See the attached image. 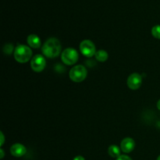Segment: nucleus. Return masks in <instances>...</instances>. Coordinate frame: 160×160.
I'll return each instance as SVG.
<instances>
[{
  "label": "nucleus",
  "mask_w": 160,
  "mask_h": 160,
  "mask_svg": "<svg viewBox=\"0 0 160 160\" xmlns=\"http://www.w3.org/2000/svg\"><path fill=\"white\" fill-rule=\"evenodd\" d=\"M42 51L46 57L50 59L57 57L61 52L60 42L56 38H51L45 42Z\"/></svg>",
  "instance_id": "f257e3e1"
},
{
  "label": "nucleus",
  "mask_w": 160,
  "mask_h": 160,
  "mask_svg": "<svg viewBox=\"0 0 160 160\" xmlns=\"http://www.w3.org/2000/svg\"><path fill=\"white\" fill-rule=\"evenodd\" d=\"M32 51L30 47L25 45H19L14 50V58L20 63H25L31 59Z\"/></svg>",
  "instance_id": "f03ea898"
},
{
  "label": "nucleus",
  "mask_w": 160,
  "mask_h": 160,
  "mask_svg": "<svg viewBox=\"0 0 160 160\" xmlns=\"http://www.w3.org/2000/svg\"><path fill=\"white\" fill-rule=\"evenodd\" d=\"M88 74L87 69L82 65H78L73 67L70 71V78L73 82L79 83L84 81Z\"/></svg>",
  "instance_id": "7ed1b4c3"
},
{
  "label": "nucleus",
  "mask_w": 160,
  "mask_h": 160,
  "mask_svg": "<svg viewBox=\"0 0 160 160\" xmlns=\"http://www.w3.org/2000/svg\"><path fill=\"white\" fill-rule=\"evenodd\" d=\"M61 59L67 65H73L78 60V53L73 48H67L62 51Z\"/></svg>",
  "instance_id": "20e7f679"
},
{
  "label": "nucleus",
  "mask_w": 160,
  "mask_h": 160,
  "mask_svg": "<svg viewBox=\"0 0 160 160\" xmlns=\"http://www.w3.org/2000/svg\"><path fill=\"white\" fill-rule=\"evenodd\" d=\"M80 50L86 57H92L96 53L95 44L90 40L82 41L80 44Z\"/></svg>",
  "instance_id": "39448f33"
},
{
  "label": "nucleus",
  "mask_w": 160,
  "mask_h": 160,
  "mask_svg": "<svg viewBox=\"0 0 160 160\" xmlns=\"http://www.w3.org/2000/svg\"><path fill=\"white\" fill-rule=\"evenodd\" d=\"M46 61L42 55H36L31 59V67L34 71L42 72L45 69Z\"/></svg>",
  "instance_id": "423d86ee"
},
{
  "label": "nucleus",
  "mask_w": 160,
  "mask_h": 160,
  "mask_svg": "<svg viewBox=\"0 0 160 160\" xmlns=\"http://www.w3.org/2000/svg\"><path fill=\"white\" fill-rule=\"evenodd\" d=\"M142 84V78L139 73H134L128 79V86L132 90H137Z\"/></svg>",
  "instance_id": "0eeeda50"
},
{
  "label": "nucleus",
  "mask_w": 160,
  "mask_h": 160,
  "mask_svg": "<svg viewBox=\"0 0 160 160\" xmlns=\"http://www.w3.org/2000/svg\"><path fill=\"white\" fill-rule=\"evenodd\" d=\"M135 148V142L131 138H125L120 143V148L125 153H130Z\"/></svg>",
  "instance_id": "6e6552de"
},
{
  "label": "nucleus",
  "mask_w": 160,
  "mask_h": 160,
  "mask_svg": "<svg viewBox=\"0 0 160 160\" xmlns=\"http://www.w3.org/2000/svg\"><path fill=\"white\" fill-rule=\"evenodd\" d=\"M27 150L24 145L20 143H16L12 145L10 148V153L15 157H21L25 155Z\"/></svg>",
  "instance_id": "1a4fd4ad"
},
{
  "label": "nucleus",
  "mask_w": 160,
  "mask_h": 160,
  "mask_svg": "<svg viewBox=\"0 0 160 160\" xmlns=\"http://www.w3.org/2000/svg\"><path fill=\"white\" fill-rule=\"evenodd\" d=\"M27 41H28L29 46L33 48H38L41 46V44H42L40 38L36 35V34H30L28 37Z\"/></svg>",
  "instance_id": "9d476101"
},
{
  "label": "nucleus",
  "mask_w": 160,
  "mask_h": 160,
  "mask_svg": "<svg viewBox=\"0 0 160 160\" xmlns=\"http://www.w3.org/2000/svg\"><path fill=\"white\" fill-rule=\"evenodd\" d=\"M108 153H109V156L112 158H118L120 156V150L118 146L115 145H110L109 147V149H108Z\"/></svg>",
  "instance_id": "9b49d317"
},
{
  "label": "nucleus",
  "mask_w": 160,
  "mask_h": 160,
  "mask_svg": "<svg viewBox=\"0 0 160 160\" xmlns=\"http://www.w3.org/2000/svg\"><path fill=\"white\" fill-rule=\"evenodd\" d=\"M95 58L99 62H105L108 59V53L104 50H98L95 55Z\"/></svg>",
  "instance_id": "f8f14e48"
},
{
  "label": "nucleus",
  "mask_w": 160,
  "mask_h": 160,
  "mask_svg": "<svg viewBox=\"0 0 160 160\" xmlns=\"http://www.w3.org/2000/svg\"><path fill=\"white\" fill-rule=\"evenodd\" d=\"M152 34L154 38L160 39V25H156L152 29Z\"/></svg>",
  "instance_id": "ddd939ff"
},
{
  "label": "nucleus",
  "mask_w": 160,
  "mask_h": 160,
  "mask_svg": "<svg viewBox=\"0 0 160 160\" xmlns=\"http://www.w3.org/2000/svg\"><path fill=\"white\" fill-rule=\"evenodd\" d=\"M12 49H13V46L11 44H6L5 45L4 48H3V51H4L5 53L9 55L12 52Z\"/></svg>",
  "instance_id": "4468645a"
},
{
  "label": "nucleus",
  "mask_w": 160,
  "mask_h": 160,
  "mask_svg": "<svg viewBox=\"0 0 160 160\" xmlns=\"http://www.w3.org/2000/svg\"><path fill=\"white\" fill-rule=\"evenodd\" d=\"M117 160H132L129 156H125V155H122V156H120L118 158H117Z\"/></svg>",
  "instance_id": "2eb2a0df"
},
{
  "label": "nucleus",
  "mask_w": 160,
  "mask_h": 160,
  "mask_svg": "<svg viewBox=\"0 0 160 160\" xmlns=\"http://www.w3.org/2000/svg\"><path fill=\"white\" fill-rule=\"evenodd\" d=\"M73 160H85V159H84V158L83 157V156H76L74 159H73Z\"/></svg>",
  "instance_id": "dca6fc26"
},
{
  "label": "nucleus",
  "mask_w": 160,
  "mask_h": 160,
  "mask_svg": "<svg viewBox=\"0 0 160 160\" xmlns=\"http://www.w3.org/2000/svg\"><path fill=\"white\" fill-rule=\"evenodd\" d=\"M1 139H2V141H1V144H0V145L2 146V145L4 144V135H3L2 132H1Z\"/></svg>",
  "instance_id": "f3484780"
},
{
  "label": "nucleus",
  "mask_w": 160,
  "mask_h": 160,
  "mask_svg": "<svg viewBox=\"0 0 160 160\" xmlns=\"http://www.w3.org/2000/svg\"><path fill=\"white\" fill-rule=\"evenodd\" d=\"M0 152H1V157L0 158H1V159H2V158L4 157V152H3V150L2 149V148L0 149Z\"/></svg>",
  "instance_id": "a211bd4d"
},
{
  "label": "nucleus",
  "mask_w": 160,
  "mask_h": 160,
  "mask_svg": "<svg viewBox=\"0 0 160 160\" xmlns=\"http://www.w3.org/2000/svg\"><path fill=\"white\" fill-rule=\"evenodd\" d=\"M157 108L159 110H160V99L158 101V102H157Z\"/></svg>",
  "instance_id": "6ab92c4d"
},
{
  "label": "nucleus",
  "mask_w": 160,
  "mask_h": 160,
  "mask_svg": "<svg viewBox=\"0 0 160 160\" xmlns=\"http://www.w3.org/2000/svg\"><path fill=\"white\" fill-rule=\"evenodd\" d=\"M157 160H160V156H159V157H158V158H157Z\"/></svg>",
  "instance_id": "aec40b11"
}]
</instances>
